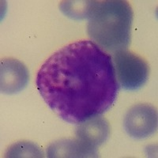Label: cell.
Listing matches in <instances>:
<instances>
[{
	"label": "cell",
	"instance_id": "1",
	"mask_svg": "<svg viewBox=\"0 0 158 158\" xmlns=\"http://www.w3.org/2000/svg\"><path fill=\"white\" fill-rule=\"evenodd\" d=\"M36 85L48 106L74 124L106 112L119 89L111 56L92 40L53 53L38 71Z\"/></svg>",
	"mask_w": 158,
	"mask_h": 158
},
{
	"label": "cell",
	"instance_id": "2",
	"mask_svg": "<svg viewBox=\"0 0 158 158\" xmlns=\"http://www.w3.org/2000/svg\"><path fill=\"white\" fill-rule=\"evenodd\" d=\"M90 40L108 53L127 50L131 43L133 11L123 0L95 1L88 18Z\"/></svg>",
	"mask_w": 158,
	"mask_h": 158
},
{
	"label": "cell",
	"instance_id": "3",
	"mask_svg": "<svg viewBox=\"0 0 158 158\" xmlns=\"http://www.w3.org/2000/svg\"><path fill=\"white\" fill-rule=\"evenodd\" d=\"M118 85L125 90H137L147 81L148 63L142 58L127 50L114 52L111 56Z\"/></svg>",
	"mask_w": 158,
	"mask_h": 158
},
{
	"label": "cell",
	"instance_id": "4",
	"mask_svg": "<svg viewBox=\"0 0 158 158\" xmlns=\"http://www.w3.org/2000/svg\"><path fill=\"white\" fill-rule=\"evenodd\" d=\"M123 125L126 132L131 138H148L154 134L157 128V111L149 104H136L127 111Z\"/></svg>",
	"mask_w": 158,
	"mask_h": 158
},
{
	"label": "cell",
	"instance_id": "5",
	"mask_svg": "<svg viewBox=\"0 0 158 158\" xmlns=\"http://www.w3.org/2000/svg\"><path fill=\"white\" fill-rule=\"evenodd\" d=\"M29 80L27 67L13 58L2 59L0 67V90L2 94H15L26 87Z\"/></svg>",
	"mask_w": 158,
	"mask_h": 158
},
{
	"label": "cell",
	"instance_id": "6",
	"mask_svg": "<svg viewBox=\"0 0 158 158\" xmlns=\"http://www.w3.org/2000/svg\"><path fill=\"white\" fill-rule=\"evenodd\" d=\"M109 123L101 115L87 118L77 124L76 138L89 146L97 148L107 141L110 135Z\"/></svg>",
	"mask_w": 158,
	"mask_h": 158
},
{
	"label": "cell",
	"instance_id": "7",
	"mask_svg": "<svg viewBox=\"0 0 158 158\" xmlns=\"http://www.w3.org/2000/svg\"><path fill=\"white\" fill-rule=\"evenodd\" d=\"M48 157H98L97 148L89 146L77 138H63L49 145Z\"/></svg>",
	"mask_w": 158,
	"mask_h": 158
},
{
	"label": "cell",
	"instance_id": "8",
	"mask_svg": "<svg viewBox=\"0 0 158 158\" xmlns=\"http://www.w3.org/2000/svg\"><path fill=\"white\" fill-rule=\"evenodd\" d=\"M95 1H63L59 9L68 18L74 20L88 19Z\"/></svg>",
	"mask_w": 158,
	"mask_h": 158
},
{
	"label": "cell",
	"instance_id": "9",
	"mask_svg": "<svg viewBox=\"0 0 158 158\" xmlns=\"http://www.w3.org/2000/svg\"><path fill=\"white\" fill-rule=\"evenodd\" d=\"M6 157H44L43 152L36 144L28 141L11 145L5 153Z\"/></svg>",
	"mask_w": 158,
	"mask_h": 158
}]
</instances>
